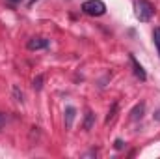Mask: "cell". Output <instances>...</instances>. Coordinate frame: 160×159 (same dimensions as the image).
<instances>
[{
    "label": "cell",
    "mask_w": 160,
    "mask_h": 159,
    "mask_svg": "<svg viewBox=\"0 0 160 159\" xmlns=\"http://www.w3.org/2000/svg\"><path fill=\"white\" fill-rule=\"evenodd\" d=\"M134 9H136V17L142 21V23H147L153 19L155 15V8L149 0H136L134 2Z\"/></svg>",
    "instance_id": "6da1fadb"
},
{
    "label": "cell",
    "mask_w": 160,
    "mask_h": 159,
    "mask_svg": "<svg viewBox=\"0 0 160 159\" xmlns=\"http://www.w3.org/2000/svg\"><path fill=\"white\" fill-rule=\"evenodd\" d=\"M82 11L91 17H101L106 13V4L102 0H86L82 4Z\"/></svg>",
    "instance_id": "7a4b0ae2"
},
{
    "label": "cell",
    "mask_w": 160,
    "mask_h": 159,
    "mask_svg": "<svg viewBox=\"0 0 160 159\" xmlns=\"http://www.w3.org/2000/svg\"><path fill=\"white\" fill-rule=\"evenodd\" d=\"M47 47H48V40L47 38H41V36L30 38L28 43H26V49L28 51H41V49H47Z\"/></svg>",
    "instance_id": "3957f363"
},
{
    "label": "cell",
    "mask_w": 160,
    "mask_h": 159,
    "mask_svg": "<svg viewBox=\"0 0 160 159\" xmlns=\"http://www.w3.org/2000/svg\"><path fill=\"white\" fill-rule=\"evenodd\" d=\"M128 60H130V64H132V71H134V75H136L140 80H145V79H147V75H145L143 68L138 64V60L134 58V54H128Z\"/></svg>",
    "instance_id": "277c9868"
},
{
    "label": "cell",
    "mask_w": 160,
    "mask_h": 159,
    "mask_svg": "<svg viewBox=\"0 0 160 159\" xmlns=\"http://www.w3.org/2000/svg\"><path fill=\"white\" fill-rule=\"evenodd\" d=\"M143 109H145V105L143 103H140V105H136L134 109H132V112H130V120L132 122H136V120H140L143 116Z\"/></svg>",
    "instance_id": "5b68a950"
},
{
    "label": "cell",
    "mask_w": 160,
    "mask_h": 159,
    "mask_svg": "<svg viewBox=\"0 0 160 159\" xmlns=\"http://www.w3.org/2000/svg\"><path fill=\"white\" fill-rule=\"evenodd\" d=\"M93 123H95V114H93L91 111H88V112H86V120H84V129L89 131V129L93 127Z\"/></svg>",
    "instance_id": "8992f818"
},
{
    "label": "cell",
    "mask_w": 160,
    "mask_h": 159,
    "mask_svg": "<svg viewBox=\"0 0 160 159\" xmlns=\"http://www.w3.org/2000/svg\"><path fill=\"white\" fill-rule=\"evenodd\" d=\"M73 120H75V109L73 107H67L65 109V125L71 127L73 125Z\"/></svg>",
    "instance_id": "52a82bcc"
},
{
    "label": "cell",
    "mask_w": 160,
    "mask_h": 159,
    "mask_svg": "<svg viewBox=\"0 0 160 159\" xmlns=\"http://www.w3.org/2000/svg\"><path fill=\"white\" fill-rule=\"evenodd\" d=\"M43 80H45V77H43V75H38L36 79L32 80V88H34L36 92H39L41 88H43Z\"/></svg>",
    "instance_id": "ba28073f"
},
{
    "label": "cell",
    "mask_w": 160,
    "mask_h": 159,
    "mask_svg": "<svg viewBox=\"0 0 160 159\" xmlns=\"http://www.w3.org/2000/svg\"><path fill=\"white\" fill-rule=\"evenodd\" d=\"M116 112H118V103L112 105V111H108V116H106V123H112L116 118Z\"/></svg>",
    "instance_id": "9c48e42d"
},
{
    "label": "cell",
    "mask_w": 160,
    "mask_h": 159,
    "mask_svg": "<svg viewBox=\"0 0 160 159\" xmlns=\"http://www.w3.org/2000/svg\"><path fill=\"white\" fill-rule=\"evenodd\" d=\"M153 40H155L157 51H158V54H160V26L158 28H155V32H153Z\"/></svg>",
    "instance_id": "30bf717a"
},
{
    "label": "cell",
    "mask_w": 160,
    "mask_h": 159,
    "mask_svg": "<svg viewBox=\"0 0 160 159\" xmlns=\"http://www.w3.org/2000/svg\"><path fill=\"white\" fill-rule=\"evenodd\" d=\"M13 97H15V101H22V92L19 90V86H13Z\"/></svg>",
    "instance_id": "8fae6325"
},
{
    "label": "cell",
    "mask_w": 160,
    "mask_h": 159,
    "mask_svg": "<svg viewBox=\"0 0 160 159\" xmlns=\"http://www.w3.org/2000/svg\"><path fill=\"white\" fill-rule=\"evenodd\" d=\"M4 123H6V116H4V114L0 112V129L4 127Z\"/></svg>",
    "instance_id": "7c38bea8"
},
{
    "label": "cell",
    "mask_w": 160,
    "mask_h": 159,
    "mask_svg": "<svg viewBox=\"0 0 160 159\" xmlns=\"http://www.w3.org/2000/svg\"><path fill=\"white\" fill-rule=\"evenodd\" d=\"M116 148H118V150H121V148H123V140H119V139L116 140Z\"/></svg>",
    "instance_id": "4fadbf2b"
},
{
    "label": "cell",
    "mask_w": 160,
    "mask_h": 159,
    "mask_svg": "<svg viewBox=\"0 0 160 159\" xmlns=\"http://www.w3.org/2000/svg\"><path fill=\"white\" fill-rule=\"evenodd\" d=\"M9 2H21V0H9Z\"/></svg>",
    "instance_id": "5bb4252c"
}]
</instances>
